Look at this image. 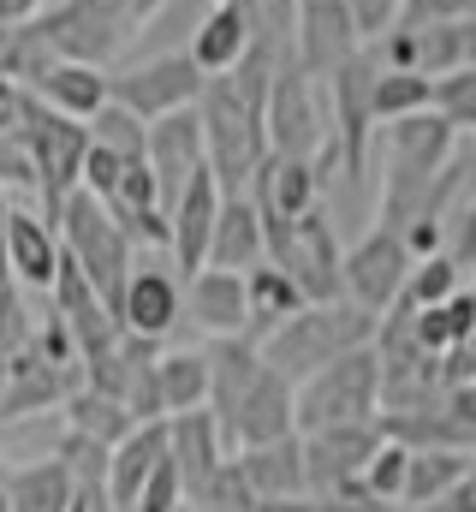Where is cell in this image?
Segmentation results:
<instances>
[{"label": "cell", "mask_w": 476, "mask_h": 512, "mask_svg": "<svg viewBox=\"0 0 476 512\" xmlns=\"http://www.w3.org/2000/svg\"><path fill=\"white\" fill-rule=\"evenodd\" d=\"M48 12V0H0V24L6 30H18V24H30V18H42Z\"/></svg>", "instance_id": "cell-43"}, {"label": "cell", "mask_w": 476, "mask_h": 512, "mask_svg": "<svg viewBox=\"0 0 476 512\" xmlns=\"http://www.w3.org/2000/svg\"><path fill=\"white\" fill-rule=\"evenodd\" d=\"M102 512H114V507H108V501H102Z\"/></svg>", "instance_id": "cell-50"}, {"label": "cell", "mask_w": 476, "mask_h": 512, "mask_svg": "<svg viewBox=\"0 0 476 512\" xmlns=\"http://www.w3.org/2000/svg\"><path fill=\"white\" fill-rule=\"evenodd\" d=\"M453 143H459V131L435 108L381 126V161H387V173H381V197H375V227L405 233L423 215V197H429L441 161L453 155Z\"/></svg>", "instance_id": "cell-2"}, {"label": "cell", "mask_w": 476, "mask_h": 512, "mask_svg": "<svg viewBox=\"0 0 476 512\" xmlns=\"http://www.w3.org/2000/svg\"><path fill=\"white\" fill-rule=\"evenodd\" d=\"M119 328L125 334H143V340H167L179 322H185V274L167 268V262H137L125 292L114 304Z\"/></svg>", "instance_id": "cell-12"}, {"label": "cell", "mask_w": 476, "mask_h": 512, "mask_svg": "<svg viewBox=\"0 0 476 512\" xmlns=\"http://www.w3.org/2000/svg\"><path fill=\"white\" fill-rule=\"evenodd\" d=\"M6 483H12V471H6V459H0V512H12V495H6Z\"/></svg>", "instance_id": "cell-45"}, {"label": "cell", "mask_w": 476, "mask_h": 512, "mask_svg": "<svg viewBox=\"0 0 476 512\" xmlns=\"http://www.w3.org/2000/svg\"><path fill=\"white\" fill-rule=\"evenodd\" d=\"M6 221H12V191L0 185V286L12 280V268H6Z\"/></svg>", "instance_id": "cell-44"}, {"label": "cell", "mask_w": 476, "mask_h": 512, "mask_svg": "<svg viewBox=\"0 0 476 512\" xmlns=\"http://www.w3.org/2000/svg\"><path fill=\"white\" fill-rule=\"evenodd\" d=\"M405 512H447V507H405Z\"/></svg>", "instance_id": "cell-48"}, {"label": "cell", "mask_w": 476, "mask_h": 512, "mask_svg": "<svg viewBox=\"0 0 476 512\" xmlns=\"http://www.w3.org/2000/svg\"><path fill=\"white\" fill-rule=\"evenodd\" d=\"M405 471H411V447L387 435V441L375 447V459L363 465V483H357V495H363L369 507H387V501H399V495H405Z\"/></svg>", "instance_id": "cell-33"}, {"label": "cell", "mask_w": 476, "mask_h": 512, "mask_svg": "<svg viewBox=\"0 0 476 512\" xmlns=\"http://www.w3.org/2000/svg\"><path fill=\"white\" fill-rule=\"evenodd\" d=\"M30 340H36V316H30V304H24V286L6 280V286H0V352L12 358V352H24Z\"/></svg>", "instance_id": "cell-36"}, {"label": "cell", "mask_w": 476, "mask_h": 512, "mask_svg": "<svg viewBox=\"0 0 476 512\" xmlns=\"http://www.w3.org/2000/svg\"><path fill=\"white\" fill-rule=\"evenodd\" d=\"M250 197H256V209H262V215L298 221L310 203H322V197H328V179H322V167H316V161H304V155H268V161H262V173L250 179Z\"/></svg>", "instance_id": "cell-19"}, {"label": "cell", "mask_w": 476, "mask_h": 512, "mask_svg": "<svg viewBox=\"0 0 476 512\" xmlns=\"http://www.w3.org/2000/svg\"><path fill=\"white\" fill-rule=\"evenodd\" d=\"M465 286V262L453 251H435V256H417L411 262V280H405V298L411 304H441Z\"/></svg>", "instance_id": "cell-34"}, {"label": "cell", "mask_w": 476, "mask_h": 512, "mask_svg": "<svg viewBox=\"0 0 476 512\" xmlns=\"http://www.w3.org/2000/svg\"><path fill=\"white\" fill-rule=\"evenodd\" d=\"M60 227L42 215V209H24V203H12V221H6V268H12V280L24 286V292H48L54 286V274H60Z\"/></svg>", "instance_id": "cell-17"}, {"label": "cell", "mask_w": 476, "mask_h": 512, "mask_svg": "<svg viewBox=\"0 0 476 512\" xmlns=\"http://www.w3.org/2000/svg\"><path fill=\"white\" fill-rule=\"evenodd\" d=\"M363 54V36H357L346 0H298V24H292V60L310 72V78H334L346 60Z\"/></svg>", "instance_id": "cell-11"}, {"label": "cell", "mask_w": 476, "mask_h": 512, "mask_svg": "<svg viewBox=\"0 0 476 512\" xmlns=\"http://www.w3.org/2000/svg\"><path fill=\"white\" fill-rule=\"evenodd\" d=\"M90 143L114 149L125 161H143V155H149V120L108 96V108H96V120H90Z\"/></svg>", "instance_id": "cell-32"}, {"label": "cell", "mask_w": 476, "mask_h": 512, "mask_svg": "<svg viewBox=\"0 0 476 512\" xmlns=\"http://www.w3.org/2000/svg\"><path fill=\"white\" fill-rule=\"evenodd\" d=\"M322 149H328V84L310 78L286 54L274 66V84H268V155L316 161Z\"/></svg>", "instance_id": "cell-7"}, {"label": "cell", "mask_w": 476, "mask_h": 512, "mask_svg": "<svg viewBox=\"0 0 476 512\" xmlns=\"http://www.w3.org/2000/svg\"><path fill=\"white\" fill-rule=\"evenodd\" d=\"M292 393L298 387L262 358V346L250 334H221L209 346V411L221 417V435H227L233 453L256 447V441L298 435Z\"/></svg>", "instance_id": "cell-1"}, {"label": "cell", "mask_w": 476, "mask_h": 512, "mask_svg": "<svg viewBox=\"0 0 476 512\" xmlns=\"http://www.w3.org/2000/svg\"><path fill=\"white\" fill-rule=\"evenodd\" d=\"M375 310H363L357 298H322V304H304L298 316H286L268 340H262V358L298 387L304 376H316L322 364L346 358L357 346L375 340Z\"/></svg>", "instance_id": "cell-3"}, {"label": "cell", "mask_w": 476, "mask_h": 512, "mask_svg": "<svg viewBox=\"0 0 476 512\" xmlns=\"http://www.w3.org/2000/svg\"><path fill=\"white\" fill-rule=\"evenodd\" d=\"M298 435L310 429H340V423H375L381 417V358H375V340L357 346L346 358L322 364L316 376H304L298 393Z\"/></svg>", "instance_id": "cell-5"}, {"label": "cell", "mask_w": 476, "mask_h": 512, "mask_svg": "<svg viewBox=\"0 0 476 512\" xmlns=\"http://www.w3.org/2000/svg\"><path fill=\"white\" fill-rule=\"evenodd\" d=\"M185 54H191L209 78H215V72H233L238 60L250 54V18H244V6H238V0L209 6V12H203V24L191 30Z\"/></svg>", "instance_id": "cell-25"}, {"label": "cell", "mask_w": 476, "mask_h": 512, "mask_svg": "<svg viewBox=\"0 0 476 512\" xmlns=\"http://www.w3.org/2000/svg\"><path fill=\"white\" fill-rule=\"evenodd\" d=\"M30 96L66 120H96V108H108V66H90V60H48L36 78H30Z\"/></svg>", "instance_id": "cell-18"}, {"label": "cell", "mask_w": 476, "mask_h": 512, "mask_svg": "<svg viewBox=\"0 0 476 512\" xmlns=\"http://www.w3.org/2000/svg\"><path fill=\"white\" fill-rule=\"evenodd\" d=\"M268 256V239H262V209L250 191H227L221 197V221H215V245H209V262L215 268H256Z\"/></svg>", "instance_id": "cell-24"}, {"label": "cell", "mask_w": 476, "mask_h": 512, "mask_svg": "<svg viewBox=\"0 0 476 512\" xmlns=\"http://www.w3.org/2000/svg\"><path fill=\"white\" fill-rule=\"evenodd\" d=\"M197 512H256V507H221V501H209V507H197Z\"/></svg>", "instance_id": "cell-46"}, {"label": "cell", "mask_w": 476, "mask_h": 512, "mask_svg": "<svg viewBox=\"0 0 476 512\" xmlns=\"http://www.w3.org/2000/svg\"><path fill=\"white\" fill-rule=\"evenodd\" d=\"M185 507V477H179V465H173V453L149 471V483L137 489V501H131V512H179Z\"/></svg>", "instance_id": "cell-37"}, {"label": "cell", "mask_w": 476, "mask_h": 512, "mask_svg": "<svg viewBox=\"0 0 476 512\" xmlns=\"http://www.w3.org/2000/svg\"><path fill=\"white\" fill-rule=\"evenodd\" d=\"M244 483L256 501H280V495H304L310 471H304V435H280V441H256L233 453Z\"/></svg>", "instance_id": "cell-21"}, {"label": "cell", "mask_w": 476, "mask_h": 512, "mask_svg": "<svg viewBox=\"0 0 476 512\" xmlns=\"http://www.w3.org/2000/svg\"><path fill=\"white\" fill-rule=\"evenodd\" d=\"M0 185H24V191H36V173H30V161H24L18 137H0Z\"/></svg>", "instance_id": "cell-41"}, {"label": "cell", "mask_w": 476, "mask_h": 512, "mask_svg": "<svg viewBox=\"0 0 476 512\" xmlns=\"http://www.w3.org/2000/svg\"><path fill=\"white\" fill-rule=\"evenodd\" d=\"M387 441L381 417L375 423H340V429H310L304 435V471H310V495H340V501H363V465L375 459V447Z\"/></svg>", "instance_id": "cell-9"}, {"label": "cell", "mask_w": 476, "mask_h": 512, "mask_svg": "<svg viewBox=\"0 0 476 512\" xmlns=\"http://www.w3.org/2000/svg\"><path fill=\"white\" fill-rule=\"evenodd\" d=\"M471 387H476V382H471Z\"/></svg>", "instance_id": "cell-52"}, {"label": "cell", "mask_w": 476, "mask_h": 512, "mask_svg": "<svg viewBox=\"0 0 476 512\" xmlns=\"http://www.w3.org/2000/svg\"><path fill=\"white\" fill-rule=\"evenodd\" d=\"M304 304H310V298H304V286H298L280 262H268V256H262L256 268H244V316H250V322H244V334H250L256 346H262L286 316H298Z\"/></svg>", "instance_id": "cell-22"}, {"label": "cell", "mask_w": 476, "mask_h": 512, "mask_svg": "<svg viewBox=\"0 0 476 512\" xmlns=\"http://www.w3.org/2000/svg\"><path fill=\"white\" fill-rule=\"evenodd\" d=\"M447 512H476V447H471V459H465V477H459V489L441 501Z\"/></svg>", "instance_id": "cell-42"}, {"label": "cell", "mask_w": 476, "mask_h": 512, "mask_svg": "<svg viewBox=\"0 0 476 512\" xmlns=\"http://www.w3.org/2000/svg\"><path fill=\"white\" fill-rule=\"evenodd\" d=\"M155 393H161V417L203 411L209 405V352H161Z\"/></svg>", "instance_id": "cell-30"}, {"label": "cell", "mask_w": 476, "mask_h": 512, "mask_svg": "<svg viewBox=\"0 0 476 512\" xmlns=\"http://www.w3.org/2000/svg\"><path fill=\"white\" fill-rule=\"evenodd\" d=\"M60 417H66V429H78V435H90L102 447H119L137 429V417L125 411V399H114V393H102V387H90V382H78L66 393Z\"/></svg>", "instance_id": "cell-27"}, {"label": "cell", "mask_w": 476, "mask_h": 512, "mask_svg": "<svg viewBox=\"0 0 476 512\" xmlns=\"http://www.w3.org/2000/svg\"><path fill=\"white\" fill-rule=\"evenodd\" d=\"M435 114H447L453 131H471L476 137V66H459V72L435 78Z\"/></svg>", "instance_id": "cell-35"}, {"label": "cell", "mask_w": 476, "mask_h": 512, "mask_svg": "<svg viewBox=\"0 0 476 512\" xmlns=\"http://www.w3.org/2000/svg\"><path fill=\"white\" fill-rule=\"evenodd\" d=\"M6 495H12V512H72L78 501V477L66 471V459H36V465H18L12 471V483H6Z\"/></svg>", "instance_id": "cell-28"}, {"label": "cell", "mask_w": 476, "mask_h": 512, "mask_svg": "<svg viewBox=\"0 0 476 512\" xmlns=\"http://www.w3.org/2000/svg\"><path fill=\"white\" fill-rule=\"evenodd\" d=\"M221 179L203 167V173H191V185L179 191V203L167 209V251H173V268L191 280L197 268H209V245H215V221H221Z\"/></svg>", "instance_id": "cell-14"}, {"label": "cell", "mask_w": 476, "mask_h": 512, "mask_svg": "<svg viewBox=\"0 0 476 512\" xmlns=\"http://www.w3.org/2000/svg\"><path fill=\"white\" fill-rule=\"evenodd\" d=\"M465 459H471V447H411V471H405L399 507H441L459 489Z\"/></svg>", "instance_id": "cell-26"}, {"label": "cell", "mask_w": 476, "mask_h": 512, "mask_svg": "<svg viewBox=\"0 0 476 512\" xmlns=\"http://www.w3.org/2000/svg\"><path fill=\"white\" fill-rule=\"evenodd\" d=\"M18 149L36 173V197H42V215L54 221L60 203L84 185V155H90V126L84 120H66L54 108H30V120L18 131Z\"/></svg>", "instance_id": "cell-6"}, {"label": "cell", "mask_w": 476, "mask_h": 512, "mask_svg": "<svg viewBox=\"0 0 476 512\" xmlns=\"http://www.w3.org/2000/svg\"><path fill=\"white\" fill-rule=\"evenodd\" d=\"M423 108H435V78H429V72L375 66V84H369V114H375V126L405 120V114H423Z\"/></svg>", "instance_id": "cell-31"}, {"label": "cell", "mask_w": 476, "mask_h": 512, "mask_svg": "<svg viewBox=\"0 0 476 512\" xmlns=\"http://www.w3.org/2000/svg\"><path fill=\"white\" fill-rule=\"evenodd\" d=\"M84 382V370H66V364H48L36 346L12 352L6 364V387H0V423H24V417H42L54 405H66V393Z\"/></svg>", "instance_id": "cell-16"}, {"label": "cell", "mask_w": 476, "mask_h": 512, "mask_svg": "<svg viewBox=\"0 0 476 512\" xmlns=\"http://www.w3.org/2000/svg\"><path fill=\"white\" fill-rule=\"evenodd\" d=\"M54 227H60V245H66V256L90 274V286H96L108 304H119L125 280H131V268H137V245H131V233L114 221V209L78 185V191L60 203Z\"/></svg>", "instance_id": "cell-4"}, {"label": "cell", "mask_w": 476, "mask_h": 512, "mask_svg": "<svg viewBox=\"0 0 476 512\" xmlns=\"http://www.w3.org/2000/svg\"><path fill=\"white\" fill-rule=\"evenodd\" d=\"M441 18H476V0H405V24H441Z\"/></svg>", "instance_id": "cell-40"}, {"label": "cell", "mask_w": 476, "mask_h": 512, "mask_svg": "<svg viewBox=\"0 0 476 512\" xmlns=\"http://www.w3.org/2000/svg\"><path fill=\"white\" fill-rule=\"evenodd\" d=\"M203 84H209V72H203L185 48H173V54H149V60H131V66L108 72V96L125 102L131 114H143V120H161V114L197 108V102H203Z\"/></svg>", "instance_id": "cell-8"}, {"label": "cell", "mask_w": 476, "mask_h": 512, "mask_svg": "<svg viewBox=\"0 0 476 512\" xmlns=\"http://www.w3.org/2000/svg\"><path fill=\"white\" fill-rule=\"evenodd\" d=\"M30 108H36L30 84H24V78H12V72H0V137H18L24 120H30Z\"/></svg>", "instance_id": "cell-39"}, {"label": "cell", "mask_w": 476, "mask_h": 512, "mask_svg": "<svg viewBox=\"0 0 476 512\" xmlns=\"http://www.w3.org/2000/svg\"><path fill=\"white\" fill-rule=\"evenodd\" d=\"M185 322H197L209 340H221V334H244V274L238 268H197L191 280H185Z\"/></svg>", "instance_id": "cell-20"}, {"label": "cell", "mask_w": 476, "mask_h": 512, "mask_svg": "<svg viewBox=\"0 0 476 512\" xmlns=\"http://www.w3.org/2000/svg\"><path fill=\"white\" fill-rule=\"evenodd\" d=\"M346 12H352L357 36H363V48H369L375 36H387V30L405 18V0H346Z\"/></svg>", "instance_id": "cell-38"}, {"label": "cell", "mask_w": 476, "mask_h": 512, "mask_svg": "<svg viewBox=\"0 0 476 512\" xmlns=\"http://www.w3.org/2000/svg\"><path fill=\"white\" fill-rule=\"evenodd\" d=\"M167 453H173V465H179V477H185V501H191V507L209 495V483H215L221 465L233 459V447H227V435H221V417H215L209 405L167 417Z\"/></svg>", "instance_id": "cell-15"}, {"label": "cell", "mask_w": 476, "mask_h": 512, "mask_svg": "<svg viewBox=\"0 0 476 512\" xmlns=\"http://www.w3.org/2000/svg\"><path fill=\"white\" fill-rule=\"evenodd\" d=\"M179 512H197V507H191V501H185V507H179Z\"/></svg>", "instance_id": "cell-49"}, {"label": "cell", "mask_w": 476, "mask_h": 512, "mask_svg": "<svg viewBox=\"0 0 476 512\" xmlns=\"http://www.w3.org/2000/svg\"><path fill=\"white\" fill-rule=\"evenodd\" d=\"M411 245H405V233H393V227H369L357 245H346V298H357L363 310H393L399 304V292H405V280H411Z\"/></svg>", "instance_id": "cell-10"}, {"label": "cell", "mask_w": 476, "mask_h": 512, "mask_svg": "<svg viewBox=\"0 0 476 512\" xmlns=\"http://www.w3.org/2000/svg\"><path fill=\"white\" fill-rule=\"evenodd\" d=\"M209 6H221V0H209Z\"/></svg>", "instance_id": "cell-51"}, {"label": "cell", "mask_w": 476, "mask_h": 512, "mask_svg": "<svg viewBox=\"0 0 476 512\" xmlns=\"http://www.w3.org/2000/svg\"><path fill=\"white\" fill-rule=\"evenodd\" d=\"M203 167H209V131H203L197 108L149 120V173L161 185V209H173L179 191L191 185V173H203Z\"/></svg>", "instance_id": "cell-13"}, {"label": "cell", "mask_w": 476, "mask_h": 512, "mask_svg": "<svg viewBox=\"0 0 476 512\" xmlns=\"http://www.w3.org/2000/svg\"><path fill=\"white\" fill-rule=\"evenodd\" d=\"M411 334H417V346H423V352L447 358L459 340H471V334H476V286H459V292H453V298H441V304H417Z\"/></svg>", "instance_id": "cell-29"}, {"label": "cell", "mask_w": 476, "mask_h": 512, "mask_svg": "<svg viewBox=\"0 0 476 512\" xmlns=\"http://www.w3.org/2000/svg\"><path fill=\"white\" fill-rule=\"evenodd\" d=\"M161 459H167V417H149V423H137L114 453H108V507L131 512L137 489L149 483V471Z\"/></svg>", "instance_id": "cell-23"}, {"label": "cell", "mask_w": 476, "mask_h": 512, "mask_svg": "<svg viewBox=\"0 0 476 512\" xmlns=\"http://www.w3.org/2000/svg\"><path fill=\"white\" fill-rule=\"evenodd\" d=\"M6 364H12V358H6V352H0V387H6Z\"/></svg>", "instance_id": "cell-47"}]
</instances>
